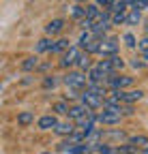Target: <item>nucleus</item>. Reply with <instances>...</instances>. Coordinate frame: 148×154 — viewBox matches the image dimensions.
<instances>
[{"label":"nucleus","mask_w":148,"mask_h":154,"mask_svg":"<svg viewBox=\"0 0 148 154\" xmlns=\"http://www.w3.org/2000/svg\"><path fill=\"white\" fill-rule=\"evenodd\" d=\"M120 120H122V113H118V111H114V109H107V107H103V111L97 113V122L107 124V126L118 124Z\"/></svg>","instance_id":"nucleus-7"},{"label":"nucleus","mask_w":148,"mask_h":154,"mask_svg":"<svg viewBox=\"0 0 148 154\" xmlns=\"http://www.w3.org/2000/svg\"><path fill=\"white\" fill-rule=\"evenodd\" d=\"M140 22H142V11H140V9H131V11H127V24L137 26Z\"/></svg>","instance_id":"nucleus-18"},{"label":"nucleus","mask_w":148,"mask_h":154,"mask_svg":"<svg viewBox=\"0 0 148 154\" xmlns=\"http://www.w3.org/2000/svg\"><path fill=\"white\" fill-rule=\"evenodd\" d=\"M144 154H148V146H146V148H144Z\"/></svg>","instance_id":"nucleus-36"},{"label":"nucleus","mask_w":148,"mask_h":154,"mask_svg":"<svg viewBox=\"0 0 148 154\" xmlns=\"http://www.w3.org/2000/svg\"><path fill=\"white\" fill-rule=\"evenodd\" d=\"M54 36H43V38H39L36 41V45H34V51L36 54H43V51H49L52 54V49H54Z\"/></svg>","instance_id":"nucleus-12"},{"label":"nucleus","mask_w":148,"mask_h":154,"mask_svg":"<svg viewBox=\"0 0 148 154\" xmlns=\"http://www.w3.org/2000/svg\"><path fill=\"white\" fill-rule=\"evenodd\" d=\"M69 109H71V105L67 101H58V103L52 105V111L56 113V116H69Z\"/></svg>","instance_id":"nucleus-17"},{"label":"nucleus","mask_w":148,"mask_h":154,"mask_svg":"<svg viewBox=\"0 0 148 154\" xmlns=\"http://www.w3.org/2000/svg\"><path fill=\"white\" fill-rule=\"evenodd\" d=\"M95 2H97L103 11H109V13H112V11H114V5H116V0H95Z\"/></svg>","instance_id":"nucleus-27"},{"label":"nucleus","mask_w":148,"mask_h":154,"mask_svg":"<svg viewBox=\"0 0 148 154\" xmlns=\"http://www.w3.org/2000/svg\"><path fill=\"white\" fill-rule=\"evenodd\" d=\"M41 154H49V152H41Z\"/></svg>","instance_id":"nucleus-38"},{"label":"nucleus","mask_w":148,"mask_h":154,"mask_svg":"<svg viewBox=\"0 0 148 154\" xmlns=\"http://www.w3.org/2000/svg\"><path fill=\"white\" fill-rule=\"evenodd\" d=\"M36 66H39V58H36V56H28L26 60L22 62V69H24V71H32V69H36Z\"/></svg>","instance_id":"nucleus-23"},{"label":"nucleus","mask_w":148,"mask_h":154,"mask_svg":"<svg viewBox=\"0 0 148 154\" xmlns=\"http://www.w3.org/2000/svg\"><path fill=\"white\" fill-rule=\"evenodd\" d=\"M144 24H146V26H144V28H146V32H148V19H146V22H144Z\"/></svg>","instance_id":"nucleus-35"},{"label":"nucleus","mask_w":148,"mask_h":154,"mask_svg":"<svg viewBox=\"0 0 148 154\" xmlns=\"http://www.w3.org/2000/svg\"><path fill=\"white\" fill-rule=\"evenodd\" d=\"M140 49H142V54H144V51H148V36H144L142 41H140Z\"/></svg>","instance_id":"nucleus-31"},{"label":"nucleus","mask_w":148,"mask_h":154,"mask_svg":"<svg viewBox=\"0 0 148 154\" xmlns=\"http://www.w3.org/2000/svg\"><path fill=\"white\" fill-rule=\"evenodd\" d=\"M62 84H65L69 90H73V92H84L90 82H88V75H86L84 71H69V73L62 77Z\"/></svg>","instance_id":"nucleus-1"},{"label":"nucleus","mask_w":148,"mask_h":154,"mask_svg":"<svg viewBox=\"0 0 148 154\" xmlns=\"http://www.w3.org/2000/svg\"><path fill=\"white\" fill-rule=\"evenodd\" d=\"M144 60H146V62H148V51H144Z\"/></svg>","instance_id":"nucleus-34"},{"label":"nucleus","mask_w":148,"mask_h":154,"mask_svg":"<svg viewBox=\"0 0 148 154\" xmlns=\"http://www.w3.org/2000/svg\"><path fill=\"white\" fill-rule=\"evenodd\" d=\"M90 113H95L90 107H86L84 103H75V105H71V109H69V116H67V118H69V120H73V122H80V120L88 118Z\"/></svg>","instance_id":"nucleus-8"},{"label":"nucleus","mask_w":148,"mask_h":154,"mask_svg":"<svg viewBox=\"0 0 148 154\" xmlns=\"http://www.w3.org/2000/svg\"><path fill=\"white\" fill-rule=\"evenodd\" d=\"M122 38H124V45H127V47H131V49H135V47L140 45V43L135 41V36H133L131 32H127V34H124Z\"/></svg>","instance_id":"nucleus-28"},{"label":"nucleus","mask_w":148,"mask_h":154,"mask_svg":"<svg viewBox=\"0 0 148 154\" xmlns=\"http://www.w3.org/2000/svg\"><path fill=\"white\" fill-rule=\"evenodd\" d=\"M127 22V11H114L112 13V26H120Z\"/></svg>","instance_id":"nucleus-24"},{"label":"nucleus","mask_w":148,"mask_h":154,"mask_svg":"<svg viewBox=\"0 0 148 154\" xmlns=\"http://www.w3.org/2000/svg\"><path fill=\"white\" fill-rule=\"evenodd\" d=\"M77 131V124L73 120H67V122H58V126L54 128V133L58 135V137H71L73 133Z\"/></svg>","instance_id":"nucleus-9"},{"label":"nucleus","mask_w":148,"mask_h":154,"mask_svg":"<svg viewBox=\"0 0 148 154\" xmlns=\"http://www.w3.org/2000/svg\"><path fill=\"white\" fill-rule=\"evenodd\" d=\"M109 28H112V13L109 11H103L101 17L95 22V26H92V34H95L97 38H105V34L109 32Z\"/></svg>","instance_id":"nucleus-2"},{"label":"nucleus","mask_w":148,"mask_h":154,"mask_svg":"<svg viewBox=\"0 0 148 154\" xmlns=\"http://www.w3.org/2000/svg\"><path fill=\"white\" fill-rule=\"evenodd\" d=\"M133 9H140V11H148V0H135V2H133Z\"/></svg>","instance_id":"nucleus-29"},{"label":"nucleus","mask_w":148,"mask_h":154,"mask_svg":"<svg viewBox=\"0 0 148 154\" xmlns=\"http://www.w3.org/2000/svg\"><path fill=\"white\" fill-rule=\"evenodd\" d=\"M71 47V43H69V38H58V41L56 43H54V49H52V54H65L67 49Z\"/></svg>","instance_id":"nucleus-19"},{"label":"nucleus","mask_w":148,"mask_h":154,"mask_svg":"<svg viewBox=\"0 0 148 154\" xmlns=\"http://www.w3.org/2000/svg\"><path fill=\"white\" fill-rule=\"evenodd\" d=\"M95 38H97V36L92 34L90 30H82V34H80V41H77V45H80V47L84 49V47H86L88 43H92V41H95Z\"/></svg>","instance_id":"nucleus-21"},{"label":"nucleus","mask_w":148,"mask_h":154,"mask_svg":"<svg viewBox=\"0 0 148 154\" xmlns=\"http://www.w3.org/2000/svg\"><path fill=\"white\" fill-rule=\"evenodd\" d=\"M144 99V90H122V103H129V105H131V103H135V101H142Z\"/></svg>","instance_id":"nucleus-14"},{"label":"nucleus","mask_w":148,"mask_h":154,"mask_svg":"<svg viewBox=\"0 0 148 154\" xmlns=\"http://www.w3.org/2000/svg\"><path fill=\"white\" fill-rule=\"evenodd\" d=\"M80 56H82V49H80V45H71L65 54H62V58H60V66L62 69H71V66H77V60H80Z\"/></svg>","instance_id":"nucleus-4"},{"label":"nucleus","mask_w":148,"mask_h":154,"mask_svg":"<svg viewBox=\"0 0 148 154\" xmlns=\"http://www.w3.org/2000/svg\"><path fill=\"white\" fill-rule=\"evenodd\" d=\"M107 77H109V75H107L99 64H95V66L88 71V82H90V84H105Z\"/></svg>","instance_id":"nucleus-10"},{"label":"nucleus","mask_w":148,"mask_h":154,"mask_svg":"<svg viewBox=\"0 0 148 154\" xmlns=\"http://www.w3.org/2000/svg\"><path fill=\"white\" fill-rule=\"evenodd\" d=\"M131 66H133V69H144V66H146V62H142V60H137V58H133Z\"/></svg>","instance_id":"nucleus-32"},{"label":"nucleus","mask_w":148,"mask_h":154,"mask_svg":"<svg viewBox=\"0 0 148 154\" xmlns=\"http://www.w3.org/2000/svg\"><path fill=\"white\" fill-rule=\"evenodd\" d=\"M71 15L75 17V19H86V5H73L71 7Z\"/></svg>","instance_id":"nucleus-22"},{"label":"nucleus","mask_w":148,"mask_h":154,"mask_svg":"<svg viewBox=\"0 0 148 154\" xmlns=\"http://www.w3.org/2000/svg\"><path fill=\"white\" fill-rule=\"evenodd\" d=\"M101 13H103V9H101L97 2L86 5V17H88V19H92V22H97V19L101 17Z\"/></svg>","instance_id":"nucleus-15"},{"label":"nucleus","mask_w":148,"mask_h":154,"mask_svg":"<svg viewBox=\"0 0 148 154\" xmlns=\"http://www.w3.org/2000/svg\"><path fill=\"white\" fill-rule=\"evenodd\" d=\"M36 126H39L41 131H54L58 126V118L56 113H47V116H41L39 122H36Z\"/></svg>","instance_id":"nucleus-11"},{"label":"nucleus","mask_w":148,"mask_h":154,"mask_svg":"<svg viewBox=\"0 0 148 154\" xmlns=\"http://www.w3.org/2000/svg\"><path fill=\"white\" fill-rule=\"evenodd\" d=\"M65 30V22L62 19H52V22L45 26V36H56Z\"/></svg>","instance_id":"nucleus-13"},{"label":"nucleus","mask_w":148,"mask_h":154,"mask_svg":"<svg viewBox=\"0 0 148 154\" xmlns=\"http://www.w3.org/2000/svg\"><path fill=\"white\" fill-rule=\"evenodd\" d=\"M107 88L109 90H124V88H129L133 84V77H129V75H118V73H114V75H109L107 77Z\"/></svg>","instance_id":"nucleus-5"},{"label":"nucleus","mask_w":148,"mask_h":154,"mask_svg":"<svg viewBox=\"0 0 148 154\" xmlns=\"http://www.w3.org/2000/svg\"><path fill=\"white\" fill-rule=\"evenodd\" d=\"M75 2H77V5H84V2H88V0H75Z\"/></svg>","instance_id":"nucleus-33"},{"label":"nucleus","mask_w":148,"mask_h":154,"mask_svg":"<svg viewBox=\"0 0 148 154\" xmlns=\"http://www.w3.org/2000/svg\"><path fill=\"white\" fill-rule=\"evenodd\" d=\"M112 60H114V66H116V71H120V69L124 66V62H122V58H120V56H112Z\"/></svg>","instance_id":"nucleus-30"},{"label":"nucleus","mask_w":148,"mask_h":154,"mask_svg":"<svg viewBox=\"0 0 148 154\" xmlns=\"http://www.w3.org/2000/svg\"><path fill=\"white\" fill-rule=\"evenodd\" d=\"M88 154H99V152H95V150H92V152H88Z\"/></svg>","instance_id":"nucleus-37"},{"label":"nucleus","mask_w":148,"mask_h":154,"mask_svg":"<svg viewBox=\"0 0 148 154\" xmlns=\"http://www.w3.org/2000/svg\"><path fill=\"white\" fill-rule=\"evenodd\" d=\"M129 143L140 146V148H146V146H148V137H146V135H135V137L129 139Z\"/></svg>","instance_id":"nucleus-26"},{"label":"nucleus","mask_w":148,"mask_h":154,"mask_svg":"<svg viewBox=\"0 0 148 154\" xmlns=\"http://www.w3.org/2000/svg\"><path fill=\"white\" fill-rule=\"evenodd\" d=\"M58 84H60V79H58L56 75H47L45 79H43V88H45V90H49V88L54 90V88H56Z\"/></svg>","instance_id":"nucleus-25"},{"label":"nucleus","mask_w":148,"mask_h":154,"mask_svg":"<svg viewBox=\"0 0 148 154\" xmlns=\"http://www.w3.org/2000/svg\"><path fill=\"white\" fill-rule=\"evenodd\" d=\"M99 54H101L103 58H109V56H118V38H114V36H105V38H101Z\"/></svg>","instance_id":"nucleus-6"},{"label":"nucleus","mask_w":148,"mask_h":154,"mask_svg":"<svg viewBox=\"0 0 148 154\" xmlns=\"http://www.w3.org/2000/svg\"><path fill=\"white\" fill-rule=\"evenodd\" d=\"M92 69V62H90V54H86V51H82V56H80V60H77V71H90Z\"/></svg>","instance_id":"nucleus-16"},{"label":"nucleus","mask_w":148,"mask_h":154,"mask_svg":"<svg viewBox=\"0 0 148 154\" xmlns=\"http://www.w3.org/2000/svg\"><path fill=\"white\" fill-rule=\"evenodd\" d=\"M80 103H84L86 107H90L92 111H95V109H103V103H105V99H103V96H99V94H95V92H92V90H84L82 92V96H80Z\"/></svg>","instance_id":"nucleus-3"},{"label":"nucleus","mask_w":148,"mask_h":154,"mask_svg":"<svg viewBox=\"0 0 148 154\" xmlns=\"http://www.w3.org/2000/svg\"><path fill=\"white\" fill-rule=\"evenodd\" d=\"M32 122H34V113L32 111H22L20 116H17V124L20 126H28Z\"/></svg>","instance_id":"nucleus-20"}]
</instances>
